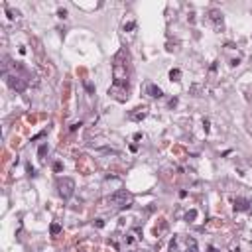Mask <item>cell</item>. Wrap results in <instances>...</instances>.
Returning a JSON list of instances; mask_svg holds the SVG:
<instances>
[{
    "mask_svg": "<svg viewBox=\"0 0 252 252\" xmlns=\"http://www.w3.org/2000/svg\"><path fill=\"white\" fill-rule=\"evenodd\" d=\"M45 152H47V144H41V146H40V150H37V156L41 158V156H44Z\"/></svg>",
    "mask_w": 252,
    "mask_h": 252,
    "instance_id": "12",
    "label": "cell"
},
{
    "mask_svg": "<svg viewBox=\"0 0 252 252\" xmlns=\"http://www.w3.org/2000/svg\"><path fill=\"white\" fill-rule=\"evenodd\" d=\"M195 215H197V213H195V211H191V213H187V217H185V219L189 221V219H193V217H195Z\"/></svg>",
    "mask_w": 252,
    "mask_h": 252,
    "instance_id": "19",
    "label": "cell"
},
{
    "mask_svg": "<svg viewBox=\"0 0 252 252\" xmlns=\"http://www.w3.org/2000/svg\"><path fill=\"white\" fill-rule=\"evenodd\" d=\"M4 79H6V83L16 91V93L26 91L28 83H30V75H28V71L24 69L22 65H14V71H12V73H4Z\"/></svg>",
    "mask_w": 252,
    "mask_h": 252,
    "instance_id": "2",
    "label": "cell"
},
{
    "mask_svg": "<svg viewBox=\"0 0 252 252\" xmlns=\"http://www.w3.org/2000/svg\"><path fill=\"white\" fill-rule=\"evenodd\" d=\"M203 128H205V132H209V120H205V122H203Z\"/></svg>",
    "mask_w": 252,
    "mask_h": 252,
    "instance_id": "20",
    "label": "cell"
},
{
    "mask_svg": "<svg viewBox=\"0 0 252 252\" xmlns=\"http://www.w3.org/2000/svg\"><path fill=\"white\" fill-rule=\"evenodd\" d=\"M250 201L248 199H244V197H238V199H234V209L236 211H248L250 209Z\"/></svg>",
    "mask_w": 252,
    "mask_h": 252,
    "instance_id": "8",
    "label": "cell"
},
{
    "mask_svg": "<svg viewBox=\"0 0 252 252\" xmlns=\"http://www.w3.org/2000/svg\"><path fill=\"white\" fill-rule=\"evenodd\" d=\"M175 104H177V99H175V96H173V99H171V100H170V107H171V108H173V107H175Z\"/></svg>",
    "mask_w": 252,
    "mask_h": 252,
    "instance_id": "18",
    "label": "cell"
},
{
    "mask_svg": "<svg viewBox=\"0 0 252 252\" xmlns=\"http://www.w3.org/2000/svg\"><path fill=\"white\" fill-rule=\"evenodd\" d=\"M57 16H59V18H67V10L65 8H59V10H57Z\"/></svg>",
    "mask_w": 252,
    "mask_h": 252,
    "instance_id": "14",
    "label": "cell"
},
{
    "mask_svg": "<svg viewBox=\"0 0 252 252\" xmlns=\"http://www.w3.org/2000/svg\"><path fill=\"white\" fill-rule=\"evenodd\" d=\"M112 73H114V83L108 89V95H112L116 100L124 103L128 99V53L118 51L114 57V65H112Z\"/></svg>",
    "mask_w": 252,
    "mask_h": 252,
    "instance_id": "1",
    "label": "cell"
},
{
    "mask_svg": "<svg viewBox=\"0 0 252 252\" xmlns=\"http://www.w3.org/2000/svg\"><path fill=\"white\" fill-rule=\"evenodd\" d=\"M107 203L112 205V207H118V209H128L130 203H132V193L126 191V189H118L116 193H112L107 199Z\"/></svg>",
    "mask_w": 252,
    "mask_h": 252,
    "instance_id": "3",
    "label": "cell"
},
{
    "mask_svg": "<svg viewBox=\"0 0 252 252\" xmlns=\"http://www.w3.org/2000/svg\"><path fill=\"white\" fill-rule=\"evenodd\" d=\"M49 233H51L53 236H57V234L61 233V225H57V222H53V225L49 226Z\"/></svg>",
    "mask_w": 252,
    "mask_h": 252,
    "instance_id": "10",
    "label": "cell"
},
{
    "mask_svg": "<svg viewBox=\"0 0 252 252\" xmlns=\"http://www.w3.org/2000/svg\"><path fill=\"white\" fill-rule=\"evenodd\" d=\"M209 252H217V250H215V248H211V250H209Z\"/></svg>",
    "mask_w": 252,
    "mask_h": 252,
    "instance_id": "21",
    "label": "cell"
},
{
    "mask_svg": "<svg viewBox=\"0 0 252 252\" xmlns=\"http://www.w3.org/2000/svg\"><path fill=\"white\" fill-rule=\"evenodd\" d=\"M134 28H136V24H134V22L124 24V32H130V30H134Z\"/></svg>",
    "mask_w": 252,
    "mask_h": 252,
    "instance_id": "13",
    "label": "cell"
},
{
    "mask_svg": "<svg viewBox=\"0 0 252 252\" xmlns=\"http://www.w3.org/2000/svg\"><path fill=\"white\" fill-rule=\"evenodd\" d=\"M85 87H87V91H89V93H93V91H95V87H93V85H91V83H87V85H85Z\"/></svg>",
    "mask_w": 252,
    "mask_h": 252,
    "instance_id": "17",
    "label": "cell"
},
{
    "mask_svg": "<svg viewBox=\"0 0 252 252\" xmlns=\"http://www.w3.org/2000/svg\"><path fill=\"white\" fill-rule=\"evenodd\" d=\"M6 14H8V18H10V20H16V18L20 16V12H18V10H12V8L6 6Z\"/></svg>",
    "mask_w": 252,
    "mask_h": 252,
    "instance_id": "11",
    "label": "cell"
},
{
    "mask_svg": "<svg viewBox=\"0 0 252 252\" xmlns=\"http://www.w3.org/2000/svg\"><path fill=\"white\" fill-rule=\"evenodd\" d=\"M209 20L215 24L217 30H221V28H222V14L219 10H211V12H209Z\"/></svg>",
    "mask_w": 252,
    "mask_h": 252,
    "instance_id": "6",
    "label": "cell"
},
{
    "mask_svg": "<svg viewBox=\"0 0 252 252\" xmlns=\"http://www.w3.org/2000/svg\"><path fill=\"white\" fill-rule=\"evenodd\" d=\"M170 79L171 81H179V79H181V71L179 69H171L170 71Z\"/></svg>",
    "mask_w": 252,
    "mask_h": 252,
    "instance_id": "9",
    "label": "cell"
},
{
    "mask_svg": "<svg viewBox=\"0 0 252 252\" xmlns=\"http://www.w3.org/2000/svg\"><path fill=\"white\" fill-rule=\"evenodd\" d=\"M95 225L99 226V229H103V226H104V221H103V219H96V222H95Z\"/></svg>",
    "mask_w": 252,
    "mask_h": 252,
    "instance_id": "16",
    "label": "cell"
},
{
    "mask_svg": "<svg viewBox=\"0 0 252 252\" xmlns=\"http://www.w3.org/2000/svg\"><path fill=\"white\" fill-rule=\"evenodd\" d=\"M146 93H148V96H152V99H162L163 96L162 89H159L158 85H154V83H150V85L146 87Z\"/></svg>",
    "mask_w": 252,
    "mask_h": 252,
    "instance_id": "7",
    "label": "cell"
},
{
    "mask_svg": "<svg viewBox=\"0 0 252 252\" xmlns=\"http://www.w3.org/2000/svg\"><path fill=\"white\" fill-rule=\"evenodd\" d=\"M148 116V107H140V108H134V112H130V118L134 122H140Z\"/></svg>",
    "mask_w": 252,
    "mask_h": 252,
    "instance_id": "5",
    "label": "cell"
},
{
    "mask_svg": "<svg viewBox=\"0 0 252 252\" xmlns=\"http://www.w3.org/2000/svg\"><path fill=\"white\" fill-rule=\"evenodd\" d=\"M57 189H59V195L61 199L69 201L71 197H73V191H75V181L71 177H63L57 181Z\"/></svg>",
    "mask_w": 252,
    "mask_h": 252,
    "instance_id": "4",
    "label": "cell"
},
{
    "mask_svg": "<svg viewBox=\"0 0 252 252\" xmlns=\"http://www.w3.org/2000/svg\"><path fill=\"white\" fill-rule=\"evenodd\" d=\"M53 170H55V171H61V170H63V166H61L59 162H57V163H53Z\"/></svg>",
    "mask_w": 252,
    "mask_h": 252,
    "instance_id": "15",
    "label": "cell"
}]
</instances>
